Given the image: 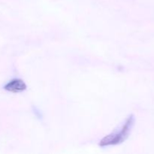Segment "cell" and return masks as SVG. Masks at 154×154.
<instances>
[{
	"label": "cell",
	"mask_w": 154,
	"mask_h": 154,
	"mask_svg": "<svg viewBox=\"0 0 154 154\" xmlns=\"http://www.w3.org/2000/svg\"><path fill=\"white\" fill-rule=\"evenodd\" d=\"M135 116L130 114L126 118V121L118 129L113 131L111 134L104 137L99 142V146L102 147L115 146L124 142L130 135L135 124Z\"/></svg>",
	"instance_id": "obj_1"
},
{
	"label": "cell",
	"mask_w": 154,
	"mask_h": 154,
	"mask_svg": "<svg viewBox=\"0 0 154 154\" xmlns=\"http://www.w3.org/2000/svg\"><path fill=\"white\" fill-rule=\"evenodd\" d=\"M26 84L24 82V81L20 78H14L4 86V89L6 91L14 93L25 91L26 90Z\"/></svg>",
	"instance_id": "obj_2"
}]
</instances>
